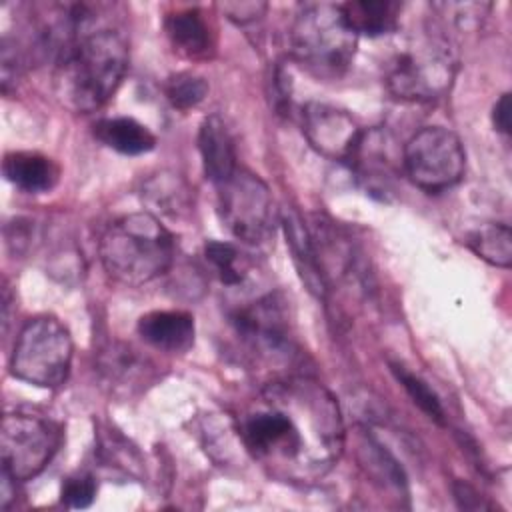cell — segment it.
I'll return each instance as SVG.
<instances>
[{
    "instance_id": "obj_21",
    "label": "cell",
    "mask_w": 512,
    "mask_h": 512,
    "mask_svg": "<svg viewBox=\"0 0 512 512\" xmlns=\"http://www.w3.org/2000/svg\"><path fill=\"white\" fill-rule=\"evenodd\" d=\"M468 246L486 262L508 268L512 262V234L508 224H484L470 232Z\"/></svg>"
},
{
    "instance_id": "obj_2",
    "label": "cell",
    "mask_w": 512,
    "mask_h": 512,
    "mask_svg": "<svg viewBox=\"0 0 512 512\" xmlns=\"http://www.w3.org/2000/svg\"><path fill=\"white\" fill-rule=\"evenodd\" d=\"M126 70L124 36L112 28L90 30L56 60V96L74 112H94L114 96Z\"/></svg>"
},
{
    "instance_id": "obj_26",
    "label": "cell",
    "mask_w": 512,
    "mask_h": 512,
    "mask_svg": "<svg viewBox=\"0 0 512 512\" xmlns=\"http://www.w3.org/2000/svg\"><path fill=\"white\" fill-rule=\"evenodd\" d=\"M102 370L114 382L132 384L140 376V364L134 356V350L128 346H112L102 362Z\"/></svg>"
},
{
    "instance_id": "obj_8",
    "label": "cell",
    "mask_w": 512,
    "mask_h": 512,
    "mask_svg": "<svg viewBox=\"0 0 512 512\" xmlns=\"http://www.w3.org/2000/svg\"><path fill=\"white\" fill-rule=\"evenodd\" d=\"M408 178L426 192H442L464 176L466 154L460 138L444 126L418 130L402 150Z\"/></svg>"
},
{
    "instance_id": "obj_13",
    "label": "cell",
    "mask_w": 512,
    "mask_h": 512,
    "mask_svg": "<svg viewBox=\"0 0 512 512\" xmlns=\"http://www.w3.org/2000/svg\"><path fill=\"white\" fill-rule=\"evenodd\" d=\"M194 318L184 310H154L138 320L146 344L164 352H186L194 344Z\"/></svg>"
},
{
    "instance_id": "obj_4",
    "label": "cell",
    "mask_w": 512,
    "mask_h": 512,
    "mask_svg": "<svg viewBox=\"0 0 512 512\" xmlns=\"http://www.w3.org/2000/svg\"><path fill=\"white\" fill-rule=\"evenodd\" d=\"M292 58L320 80L340 78L354 60L358 34L344 18L342 4H304L290 28Z\"/></svg>"
},
{
    "instance_id": "obj_17",
    "label": "cell",
    "mask_w": 512,
    "mask_h": 512,
    "mask_svg": "<svg viewBox=\"0 0 512 512\" xmlns=\"http://www.w3.org/2000/svg\"><path fill=\"white\" fill-rule=\"evenodd\" d=\"M164 30L174 50H178L182 56H204L212 46L210 26L198 8L170 12L164 18Z\"/></svg>"
},
{
    "instance_id": "obj_1",
    "label": "cell",
    "mask_w": 512,
    "mask_h": 512,
    "mask_svg": "<svg viewBox=\"0 0 512 512\" xmlns=\"http://www.w3.org/2000/svg\"><path fill=\"white\" fill-rule=\"evenodd\" d=\"M248 454L274 478L314 482L340 458L344 426L336 400L308 378L268 384L238 422Z\"/></svg>"
},
{
    "instance_id": "obj_30",
    "label": "cell",
    "mask_w": 512,
    "mask_h": 512,
    "mask_svg": "<svg viewBox=\"0 0 512 512\" xmlns=\"http://www.w3.org/2000/svg\"><path fill=\"white\" fill-rule=\"evenodd\" d=\"M454 498L458 502L460 508L464 510H484V508H490V504H486L482 500V496L468 484L464 482H456L454 484Z\"/></svg>"
},
{
    "instance_id": "obj_15",
    "label": "cell",
    "mask_w": 512,
    "mask_h": 512,
    "mask_svg": "<svg viewBox=\"0 0 512 512\" xmlns=\"http://www.w3.org/2000/svg\"><path fill=\"white\" fill-rule=\"evenodd\" d=\"M2 172L8 182L30 194L52 190L60 176V168L52 158L24 150L8 152L2 162Z\"/></svg>"
},
{
    "instance_id": "obj_11",
    "label": "cell",
    "mask_w": 512,
    "mask_h": 512,
    "mask_svg": "<svg viewBox=\"0 0 512 512\" xmlns=\"http://www.w3.org/2000/svg\"><path fill=\"white\" fill-rule=\"evenodd\" d=\"M236 332L256 350L272 354L288 346L286 316L280 302L270 294L232 314Z\"/></svg>"
},
{
    "instance_id": "obj_31",
    "label": "cell",
    "mask_w": 512,
    "mask_h": 512,
    "mask_svg": "<svg viewBox=\"0 0 512 512\" xmlns=\"http://www.w3.org/2000/svg\"><path fill=\"white\" fill-rule=\"evenodd\" d=\"M492 124L500 134H510V94L504 92L492 108Z\"/></svg>"
},
{
    "instance_id": "obj_9",
    "label": "cell",
    "mask_w": 512,
    "mask_h": 512,
    "mask_svg": "<svg viewBox=\"0 0 512 512\" xmlns=\"http://www.w3.org/2000/svg\"><path fill=\"white\" fill-rule=\"evenodd\" d=\"M60 446V428L40 416L6 414L0 428L2 470L16 482L38 476Z\"/></svg>"
},
{
    "instance_id": "obj_5",
    "label": "cell",
    "mask_w": 512,
    "mask_h": 512,
    "mask_svg": "<svg viewBox=\"0 0 512 512\" xmlns=\"http://www.w3.org/2000/svg\"><path fill=\"white\" fill-rule=\"evenodd\" d=\"M456 70L458 58L450 40L438 30H426L390 58L384 80L400 100L432 102L452 88Z\"/></svg>"
},
{
    "instance_id": "obj_3",
    "label": "cell",
    "mask_w": 512,
    "mask_h": 512,
    "mask_svg": "<svg viewBox=\"0 0 512 512\" xmlns=\"http://www.w3.org/2000/svg\"><path fill=\"white\" fill-rule=\"evenodd\" d=\"M98 252L108 276L128 286H142L172 266L176 244L158 216L132 212L108 224Z\"/></svg>"
},
{
    "instance_id": "obj_10",
    "label": "cell",
    "mask_w": 512,
    "mask_h": 512,
    "mask_svg": "<svg viewBox=\"0 0 512 512\" xmlns=\"http://www.w3.org/2000/svg\"><path fill=\"white\" fill-rule=\"evenodd\" d=\"M302 132L316 152L338 162H348L352 158L364 134L346 110L320 102L304 106Z\"/></svg>"
},
{
    "instance_id": "obj_6",
    "label": "cell",
    "mask_w": 512,
    "mask_h": 512,
    "mask_svg": "<svg viewBox=\"0 0 512 512\" xmlns=\"http://www.w3.org/2000/svg\"><path fill=\"white\" fill-rule=\"evenodd\" d=\"M72 336L54 316H36L20 330L12 352V374L40 388H58L72 366Z\"/></svg>"
},
{
    "instance_id": "obj_28",
    "label": "cell",
    "mask_w": 512,
    "mask_h": 512,
    "mask_svg": "<svg viewBox=\"0 0 512 512\" xmlns=\"http://www.w3.org/2000/svg\"><path fill=\"white\" fill-rule=\"evenodd\" d=\"M24 66L22 52L14 40L8 36L2 38V50H0V74H2V90L8 92L10 84H16V78L20 76V70Z\"/></svg>"
},
{
    "instance_id": "obj_29",
    "label": "cell",
    "mask_w": 512,
    "mask_h": 512,
    "mask_svg": "<svg viewBox=\"0 0 512 512\" xmlns=\"http://www.w3.org/2000/svg\"><path fill=\"white\" fill-rule=\"evenodd\" d=\"M220 8L236 24H248L264 14L266 4L264 2H228V4H222Z\"/></svg>"
},
{
    "instance_id": "obj_22",
    "label": "cell",
    "mask_w": 512,
    "mask_h": 512,
    "mask_svg": "<svg viewBox=\"0 0 512 512\" xmlns=\"http://www.w3.org/2000/svg\"><path fill=\"white\" fill-rule=\"evenodd\" d=\"M360 452L364 454L360 458L362 466L368 470V474L374 480L386 482L388 486L402 490L406 486V476L400 468V464L392 458V454L388 450H384V446L374 440L370 434L364 436V442L360 444Z\"/></svg>"
},
{
    "instance_id": "obj_24",
    "label": "cell",
    "mask_w": 512,
    "mask_h": 512,
    "mask_svg": "<svg viewBox=\"0 0 512 512\" xmlns=\"http://www.w3.org/2000/svg\"><path fill=\"white\" fill-rule=\"evenodd\" d=\"M164 94L168 102L178 110H190L198 106L208 94L206 78L192 72L172 74L164 84Z\"/></svg>"
},
{
    "instance_id": "obj_23",
    "label": "cell",
    "mask_w": 512,
    "mask_h": 512,
    "mask_svg": "<svg viewBox=\"0 0 512 512\" xmlns=\"http://www.w3.org/2000/svg\"><path fill=\"white\" fill-rule=\"evenodd\" d=\"M204 256L214 268L216 276L226 286H240L246 278V266L242 252L230 242L210 240L204 246Z\"/></svg>"
},
{
    "instance_id": "obj_12",
    "label": "cell",
    "mask_w": 512,
    "mask_h": 512,
    "mask_svg": "<svg viewBox=\"0 0 512 512\" xmlns=\"http://www.w3.org/2000/svg\"><path fill=\"white\" fill-rule=\"evenodd\" d=\"M280 226L284 228L286 242L290 246L292 260L296 264V270L302 282L316 298H326L328 294L326 274L322 270V262H320L314 238L304 226L302 218L292 208H286L280 212Z\"/></svg>"
},
{
    "instance_id": "obj_19",
    "label": "cell",
    "mask_w": 512,
    "mask_h": 512,
    "mask_svg": "<svg viewBox=\"0 0 512 512\" xmlns=\"http://www.w3.org/2000/svg\"><path fill=\"white\" fill-rule=\"evenodd\" d=\"M142 200L160 214L180 218L192 210V190L174 172H158L142 186ZM152 212V214H154Z\"/></svg>"
},
{
    "instance_id": "obj_27",
    "label": "cell",
    "mask_w": 512,
    "mask_h": 512,
    "mask_svg": "<svg viewBox=\"0 0 512 512\" xmlns=\"http://www.w3.org/2000/svg\"><path fill=\"white\" fill-rule=\"evenodd\" d=\"M60 496L68 508H88L96 498V480L90 474L70 476L62 484Z\"/></svg>"
},
{
    "instance_id": "obj_7",
    "label": "cell",
    "mask_w": 512,
    "mask_h": 512,
    "mask_svg": "<svg viewBox=\"0 0 512 512\" xmlns=\"http://www.w3.org/2000/svg\"><path fill=\"white\" fill-rule=\"evenodd\" d=\"M218 188V212L224 226L246 244H262L274 234L280 214L266 182L246 168L234 174Z\"/></svg>"
},
{
    "instance_id": "obj_25",
    "label": "cell",
    "mask_w": 512,
    "mask_h": 512,
    "mask_svg": "<svg viewBox=\"0 0 512 512\" xmlns=\"http://www.w3.org/2000/svg\"><path fill=\"white\" fill-rule=\"evenodd\" d=\"M392 372L394 376L400 380V384L404 386V390L408 392V396L412 398V402L436 424H444V408L436 396V392L416 374L408 372L404 366L392 364Z\"/></svg>"
},
{
    "instance_id": "obj_14",
    "label": "cell",
    "mask_w": 512,
    "mask_h": 512,
    "mask_svg": "<svg viewBox=\"0 0 512 512\" xmlns=\"http://www.w3.org/2000/svg\"><path fill=\"white\" fill-rule=\"evenodd\" d=\"M198 148L204 174L216 186L228 180L238 168L234 140L218 114H210L202 120L198 130Z\"/></svg>"
},
{
    "instance_id": "obj_20",
    "label": "cell",
    "mask_w": 512,
    "mask_h": 512,
    "mask_svg": "<svg viewBox=\"0 0 512 512\" xmlns=\"http://www.w3.org/2000/svg\"><path fill=\"white\" fill-rule=\"evenodd\" d=\"M344 18L350 28L360 36H382L394 32L402 4L392 0H354L342 4Z\"/></svg>"
},
{
    "instance_id": "obj_18",
    "label": "cell",
    "mask_w": 512,
    "mask_h": 512,
    "mask_svg": "<svg viewBox=\"0 0 512 512\" xmlns=\"http://www.w3.org/2000/svg\"><path fill=\"white\" fill-rule=\"evenodd\" d=\"M94 136L108 148L124 154V156H138L146 154L156 146V136L144 126L142 122L118 116V118H104L94 126Z\"/></svg>"
},
{
    "instance_id": "obj_16",
    "label": "cell",
    "mask_w": 512,
    "mask_h": 512,
    "mask_svg": "<svg viewBox=\"0 0 512 512\" xmlns=\"http://www.w3.org/2000/svg\"><path fill=\"white\" fill-rule=\"evenodd\" d=\"M388 138L380 130L364 132L348 164L374 192H384L394 176V162L388 152Z\"/></svg>"
}]
</instances>
